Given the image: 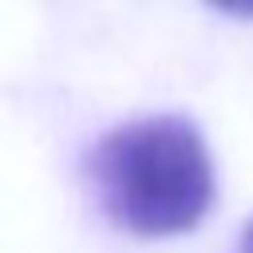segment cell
I'll list each match as a JSON object with an SVG mask.
<instances>
[{"instance_id": "cell-2", "label": "cell", "mask_w": 253, "mask_h": 253, "mask_svg": "<svg viewBox=\"0 0 253 253\" xmlns=\"http://www.w3.org/2000/svg\"><path fill=\"white\" fill-rule=\"evenodd\" d=\"M217 12H229V16H245L253 20V0H210Z\"/></svg>"}, {"instance_id": "cell-1", "label": "cell", "mask_w": 253, "mask_h": 253, "mask_svg": "<svg viewBox=\"0 0 253 253\" xmlns=\"http://www.w3.org/2000/svg\"><path fill=\"white\" fill-rule=\"evenodd\" d=\"M87 170L107 217L138 237L186 233L213 206L210 150L178 115L115 126L95 142Z\"/></svg>"}, {"instance_id": "cell-3", "label": "cell", "mask_w": 253, "mask_h": 253, "mask_svg": "<svg viewBox=\"0 0 253 253\" xmlns=\"http://www.w3.org/2000/svg\"><path fill=\"white\" fill-rule=\"evenodd\" d=\"M241 253H253V221L245 225V237H241Z\"/></svg>"}]
</instances>
